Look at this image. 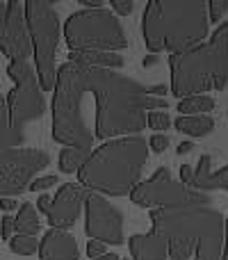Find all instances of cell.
<instances>
[{
	"label": "cell",
	"mask_w": 228,
	"mask_h": 260,
	"mask_svg": "<svg viewBox=\"0 0 228 260\" xmlns=\"http://www.w3.org/2000/svg\"><path fill=\"white\" fill-rule=\"evenodd\" d=\"M89 91L96 99V137H135L146 128V110L167 112L165 85L146 87L108 69H89Z\"/></svg>",
	"instance_id": "cell-1"
},
{
	"label": "cell",
	"mask_w": 228,
	"mask_h": 260,
	"mask_svg": "<svg viewBox=\"0 0 228 260\" xmlns=\"http://www.w3.org/2000/svg\"><path fill=\"white\" fill-rule=\"evenodd\" d=\"M148 162L146 139L119 137L96 146L78 171V183L101 197H130Z\"/></svg>",
	"instance_id": "cell-2"
},
{
	"label": "cell",
	"mask_w": 228,
	"mask_h": 260,
	"mask_svg": "<svg viewBox=\"0 0 228 260\" xmlns=\"http://www.w3.org/2000/svg\"><path fill=\"white\" fill-rule=\"evenodd\" d=\"M208 7L201 0H153L142 16L144 44L151 53H185L208 37Z\"/></svg>",
	"instance_id": "cell-3"
},
{
	"label": "cell",
	"mask_w": 228,
	"mask_h": 260,
	"mask_svg": "<svg viewBox=\"0 0 228 260\" xmlns=\"http://www.w3.org/2000/svg\"><path fill=\"white\" fill-rule=\"evenodd\" d=\"M171 94L180 101L228 85V23L212 32L210 41L169 57Z\"/></svg>",
	"instance_id": "cell-4"
},
{
	"label": "cell",
	"mask_w": 228,
	"mask_h": 260,
	"mask_svg": "<svg viewBox=\"0 0 228 260\" xmlns=\"http://www.w3.org/2000/svg\"><path fill=\"white\" fill-rule=\"evenodd\" d=\"M89 94V69L67 62L59 67L53 91V139L67 148L91 151L94 135L85 119V96Z\"/></svg>",
	"instance_id": "cell-5"
},
{
	"label": "cell",
	"mask_w": 228,
	"mask_h": 260,
	"mask_svg": "<svg viewBox=\"0 0 228 260\" xmlns=\"http://www.w3.org/2000/svg\"><path fill=\"white\" fill-rule=\"evenodd\" d=\"M64 39L71 50L119 53L128 46L119 18L110 9H80L64 23Z\"/></svg>",
	"instance_id": "cell-6"
},
{
	"label": "cell",
	"mask_w": 228,
	"mask_h": 260,
	"mask_svg": "<svg viewBox=\"0 0 228 260\" xmlns=\"http://www.w3.org/2000/svg\"><path fill=\"white\" fill-rule=\"evenodd\" d=\"M25 21L30 32L32 57L37 62V78H39L41 91L55 89V57L59 46V16L57 9L46 0H27L25 3Z\"/></svg>",
	"instance_id": "cell-7"
},
{
	"label": "cell",
	"mask_w": 228,
	"mask_h": 260,
	"mask_svg": "<svg viewBox=\"0 0 228 260\" xmlns=\"http://www.w3.org/2000/svg\"><path fill=\"white\" fill-rule=\"evenodd\" d=\"M130 201L139 208H153V210H176V208H210V194L197 192V189L174 180L167 167H160L148 180L139 183L130 192Z\"/></svg>",
	"instance_id": "cell-8"
},
{
	"label": "cell",
	"mask_w": 228,
	"mask_h": 260,
	"mask_svg": "<svg viewBox=\"0 0 228 260\" xmlns=\"http://www.w3.org/2000/svg\"><path fill=\"white\" fill-rule=\"evenodd\" d=\"M7 76L14 80V89L5 99L9 110V121H12L14 128L23 133L25 123L44 117L46 99H44V91H41L37 71L30 62H9Z\"/></svg>",
	"instance_id": "cell-9"
},
{
	"label": "cell",
	"mask_w": 228,
	"mask_h": 260,
	"mask_svg": "<svg viewBox=\"0 0 228 260\" xmlns=\"http://www.w3.org/2000/svg\"><path fill=\"white\" fill-rule=\"evenodd\" d=\"M85 231L91 240L121 247L125 244L123 215L101 194L89 192L85 199Z\"/></svg>",
	"instance_id": "cell-10"
},
{
	"label": "cell",
	"mask_w": 228,
	"mask_h": 260,
	"mask_svg": "<svg viewBox=\"0 0 228 260\" xmlns=\"http://www.w3.org/2000/svg\"><path fill=\"white\" fill-rule=\"evenodd\" d=\"M0 53L9 57V62H27V57H32L25 5L0 3Z\"/></svg>",
	"instance_id": "cell-11"
},
{
	"label": "cell",
	"mask_w": 228,
	"mask_h": 260,
	"mask_svg": "<svg viewBox=\"0 0 228 260\" xmlns=\"http://www.w3.org/2000/svg\"><path fill=\"white\" fill-rule=\"evenodd\" d=\"M85 199H87V192L82 185L64 183L62 187L57 189L53 203H50L48 215H46L48 217L50 229H57V231L71 229V226L78 221V217H80V210H82V206H85Z\"/></svg>",
	"instance_id": "cell-12"
},
{
	"label": "cell",
	"mask_w": 228,
	"mask_h": 260,
	"mask_svg": "<svg viewBox=\"0 0 228 260\" xmlns=\"http://www.w3.org/2000/svg\"><path fill=\"white\" fill-rule=\"evenodd\" d=\"M39 260H80L78 242L69 231L50 229L41 238L39 244Z\"/></svg>",
	"instance_id": "cell-13"
},
{
	"label": "cell",
	"mask_w": 228,
	"mask_h": 260,
	"mask_svg": "<svg viewBox=\"0 0 228 260\" xmlns=\"http://www.w3.org/2000/svg\"><path fill=\"white\" fill-rule=\"evenodd\" d=\"M130 253L133 260H169V249L167 240L160 238L157 233H137L130 238Z\"/></svg>",
	"instance_id": "cell-14"
},
{
	"label": "cell",
	"mask_w": 228,
	"mask_h": 260,
	"mask_svg": "<svg viewBox=\"0 0 228 260\" xmlns=\"http://www.w3.org/2000/svg\"><path fill=\"white\" fill-rule=\"evenodd\" d=\"M35 167H0V199H12L30 189Z\"/></svg>",
	"instance_id": "cell-15"
},
{
	"label": "cell",
	"mask_w": 228,
	"mask_h": 260,
	"mask_svg": "<svg viewBox=\"0 0 228 260\" xmlns=\"http://www.w3.org/2000/svg\"><path fill=\"white\" fill-rule=\"evenodd\" d=\"M69 62L87 69H108V71L123 67V57L119 53H103V50H71Z\"/></svg>",
	"instance_id": "cell-16"
},
{
	"label": "cell",
	"mask_w": 228,
	"mask_h": 260,
	"mask_svg": "<svg viewBox=\"0 0 228 260\" xmlns=\"http://www.w3.org/2000/svg\"><path fill=\"white\" fill-rule=\"evenodd\" d=\"M23 139H25V135L12 126V121H9L7 101L0 96V151H7V148H21Z\"/></svg>",
	"instance_id": "cell-17"
},
{
	"label": "cell",
	"mask_w": 228,
	"mask_h": 260,
	"mask_svg": "<svg viewBox=\"0 0 228 260\" xmlns=\"http://www.w3.org/2000/svg\"><path fill=\"white\" fill-rule=\"evenodd\" d=\"M41 231V221L37 215V208L32 203H23L18 208V215L14 217V233L16 235H37Z\"/></svg>",
	"instance_id": "cell-18"
},
{
	"label": "cell",
	"mask_w": 228,
	"mask_h": 260,
	"mask_svg": "<svg viewBox=\"0 0 228 260\" xmlns=\"http://www.w3.org/2000/svg\"><path fill=\"white\" fill-rule=\"evenodd\" d=\"M176 130L189 135V137H206L215 130V121H212L208 114H201V117H178L174 121Z\"/></svg>",
	"instance_id": "cell-19"
},
{
	"label": "cell",
	"mask_w": 228,
	"mask_h": 260,
	"mask_svg": "<svg viewBox=\"0 0 228 260\" xmlns=\"http://www.w3.org/2000/svg\"><path fill=\"white\" fill-rule=\"evenodd\" d=\"M210 110H215V101L210 96H189V99H183L178 103V112L180 117H201V114H208Z\"/></svg>",
	"instance_id": "cell-20"
},
{
	"label": "cell",
	"mask_w": 228,
	"mask_h": 260,
	"mask_svg": "<svg viewBox=\"0 0 228 260\" xmlns=\"http://www.w3.org/2000/svg\"><path fill=\"white\" fill-rule=\"evenodd\" d=\"M91 151H80V148H62L59 151V171L62 174H73L80 171L82 165L87 162Z\"/></svg>",
	"instance_id": "cell-21"
},
{
	"label": "cell",
	"mask_w": 228,
	"mask_h": 260,
	"mask_svg": "<svg viewBox=\"0 0 228 260\" xmlns=\"http://www.w3.org/2000/svg\"><path fill=\"white\" fill-rule=\"evenodd\" d=\"M210 174H212V155H201L197 162V169H194L192 185H189V187L206 194V183H208V178H210Z\"/></svg>",
	"instance_id": "cell-22"
},
{
	"label": "cell",
	"mask_w": 228,
	"mask_h": 260,
	"mask_svg": "<svg viewBox=\"0 0 228 260\" xmlns=\"http://www.w3.org/2000/svg\"><path fill=\"white\" fill-rule=\"evenodd\" d=\"M41 240L37 235H12L9 240V249L18 256H32V253L39 251Z\"/></svg>",
	"instance_id": "cell-23"
},
{
	"label": "cell",
	"mask_w": 228,
	"mask_h": 260,
	"mask_svg": "<svg viewBox=\"0 0 228 260\" xmlns=\"http://www.w3.org/2000/svg\"><path fill=\"white\" fill-rule=\"evenodd\" d=\"M212 189H226L228 192V165L221 167L219 171H212L210 178L206 183V194L212 192Z\"/></svg>",
	"instance_id": "cell-24"
},
{
	"label": "cell",
	"mask_w": 228,
	"mask_h": 260,
	"mask_svg": "<svg viewBox=\"0 0 228 260\" xmlns=\"http://www.w3.org/2000/svg\"><path fill=\"white\" fill-rule=\"evenodd\" d=\"M146 121H148V126H151L153 130H157V135L171 126V117L167 112H148Z\"/></svg>",
	"instance_id": "cell-25"
},
{
	"label": "cell",
	"mask_w": 228,
	"mask_h": 260,
	"mask_svg": "<svg viewBox=\"0 0 228 260\" xmlns=\"http://www.w3.org/2000/svg\"><path fill=\"white\" fill-rule=\"evenodd\" d=\"M206 7H208V21L219 23V18L224 16L226 9H228V0H212V3H208Z\"/></svg>",
	"instance_id": "cell-26"
},
{
	"label": "cell",
	"mask_w": 228,
	"mask_h": 260,
	"mask_svg": "<svg viewBox=\"0 0 228 260\" xmlns=\"http://www.w3.org/2000/svg\"><path fill=\"white\" fill-rule=\"evenodd\" d=\"M55 183H59L57 176H41V178L32 180V183H30V189H32V192H44V189L53 187Z\"/></svg>",
	"instance_id": "cell-27"
},
{
	"label": "cell",
	"mask_w": 228,
	"mask_h": 260,
	"mask_svg": "<svg viewBox=\"0 0 228 260\" xmlns=\"http://www.w3.org/2000/svg\"><path fill=\"white\" fill-rule=\"evenodd\" d=\"M110 7H112L114 14H119V16H128V14H133L135 3H133V0H112V3H110Z\"/></svg>",
	"instance_id": "cell-28"
},
{
	"label": "cell",
	"mask_w": 228,
	"mask_h": 260,
	"mask_svg": "<svg viewBox=\"0 0 228 260\" xmlns=\"http://www.w3.org/2000/svg\"><path fill=\"white\" fill-rule=\"evenodd\" d=\"M148 146H151V151H155V153H165L167 146H169V137L155 133L151 139H148Z\"/></svg>",
	"instance_id": "cell-29"
},
{
	"label": "cell",
	"mask_w": 228,
	"mask_h": 260,
	"mask_svg": "<svg viewBox=\"0 0 228 260\" xmlns=\"http://www.w3.org/2000/svg\"><path fill=\"white\" fill-rule=\"evenodd\" d=\"M105 244L103 242H96V240H89L87 242V256H89L91 260H96V258H101V256H105Z\"/></svg>",
	"instance_id": "cell-30"
},
{
	"label": "cell",
	"mask_w": 228,
	"mask_h": 260,
	"mask_svg": "<svg viewBox=\"0 0 228 260\" xmlns=\"http://www.w3.org/2000/svg\"><path fill=\"white\" fill-rule=\"evenodd\" d=\"M12 233H14V217L5 215L3 219H0V238L12 240Z\"/></svg>",
	"instance_id": "cell-31"
},
{
	"label": "cell",
	"mask_w": 228,
	"mask_h": 260,
	"mask_svg": "<svg viewBox=\"0 0 228 260\" xmlns=\"http://www.w3.org/2000/svg\"><path fill=\"white\" fill-rule=\"evenodd\" d=\"M192 176H194V169L189 165L180 167V183H183V185H187V187H189V185H192Z\"/></svg>",
	"instance_id": "cell-32"
},
{
	"label": "cell",
	"mask_w": 228,
	"mask_h": 260,
	"mask_svg": "<svg viewBox=\"0 0 228 260\" xmlns=\"http://www.w3.org/2000/svg\"><path fill=\"white\" fill-rule=\"evenodd\" d=\"M50 203H53V199H50V197H46V194H41V197L37 199V210H39V212H44V215H48V210H50Z\"/></svg>",
	"instance_id": "cell-33"
},
{
	"label": "cell",
	"mask_w": 228,
	"mask_h": 260,
	"mask_svg": "<svg viewBox=\"0 0 228 260\" xmlns=\"http://www.w3.org/2000/svg\"><path fill=\"white\" fill-rule=\"evenodd\" d=\"M80 5L85 9H103V3H101V0H80Z\"/></svg>",
	"instance_id": "cell-34"
},
{
	"label": "cell",
	"mask_w": 228,
	"mask_h": 260,
	"mask_svg": "<svg viewBox=\"0 0 228 260\" xmlns=\"http://www.w3.org/2000/svg\"><path fill=\"white\" fill-rule=\"evenodd\" d=\"M0 208H3V210H14V208H18V203L14 201V199H0Z\"/></svg>",
	"instance_id": "cell-35"
},
{
	"label": "cell",
	"mask_w": 228,
	"mask_h": 260,
	"mask_svg": "<svg viewBox=\"0 0 228 260\" xmlns=\"http://www.w3.org/2000/svg\"><path fill=\"white\" fill-rule=\"evenodd\" d=\"M224 224H226V231H224V251H221V260H228V217H224Z\"/></svg>",
	"instance_id": "cell-36"
},
{
	"label": "cell",
	"mask_w": 228,
	"mask_h": 260,
	"mask_svg": "<svg viewBox=\"0 0 228 260\" xmlns=\"http://www.w3.org/2000/svg\"><path fill=\"white\" fill-rule=\"evenodd\" d=\"M192 148H194L192 142H180V144H178V155H185V153H189Z\"/></svg>",
	"instance_id": "cell-37"
},
{
	"label": "cell",
	"mask_w": 228,
	"mask_h": 260,
	"mask_svg": "<svg viewBox=\"0 0 228 260\" xmlns=\"http://www.w3.org/2000/svg\"><path fill=\"white\" fill-rule=\"evenodd\" d=\"M96 260H121V258H119V253H105V256H101Z\"/></svg>",
	"instance_id": "cell-38"
},
{
	"label": "cell",
	"mask_w": 228,
	"mask_h": 260,
	"mask_svg": "<svg viewBox=\"0 0 228 260\" xmlns=\"http://www.w3.org/2000/svg\"><path fill=\"white\" fill-rule=\"evenodd\" d=\"M155 62H157V57H155V55H151V57L144 59V67H151V64H155Z\"/></svg>",
	"instance_id": "cell-39"
}]
</instances>
